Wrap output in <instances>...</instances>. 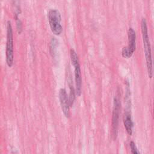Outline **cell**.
Returning a JSON list of instances; mask_svg holds the SVG:
<instances>
[{"label":"cell","mask_w":154,"mask_h":154,"mask_svg":"<svg viewBox=\"0 0 154 154\" xmlns=\"http://www.w3.org/2000/svg\"><path fill=\"white\" fill-rule=\"evenodd\" d=\"M141 28L143 37V42L144 51V55L146 61V66L148 72L149 78H152L153 76V67H152V51L148 34V29L147 26V22L146 19L143 18L141 22Z\"/></svg>","instance_id":"6da1fadb"},{"label":"cell","mask_w":154,"mask_h":154,"mask_svg":"<svg viewBox=\"0 0 154 154\" xmlns=\"http://www.w3.org/2000/svg\"><path fill=\"white\" fill-rule=\"evenodd\" d=\"M70 60L72 65L75 69V93L78 96H80L81 94L82 87V78H81V70L80 68L78 57L76 52L73 49H70Z\"/></svg>","instance_id":"7a4b0ae2"},{"label":"cell","mask_w":154,"mask_h":154,"mask_svg":"<svg viewBox=\"0 0 154 154\" xmlns=\"http://www.w3.org/2000/svg\"><path fill=\"white\" fill-rule=\"evenodd\" d=\"M14 49H13V28L10 21L7 24V43H6V62L9 67L13 64Z\"/></svg>","instance_id":"3957f363"},{"label":"cell","mask_w":154,"mask_h":154,"mask_svg":"<svg viewBox=\"0 0 154 154\" xmlns=\"http://www.w3.org/2000/svg\"><path fill=\"white\" fill-rule=\"evenodd\" d=\"M48 17L51 31L55 35H59L63 31L60 13L57 9H51L48 13Z\"/></svg>","instance_id":"277c9868"},{"label":"cell","mask_w":154,"mask_h":154,"mask_svg":"<svg viewBox=\"0 0 154 154\" xmlns=\"http://www.w3.org/2000/svg\"><path fill=\"white\" fill-rule=\"evenodd\" d=\"M121 108V102L119 95H116L114 99V106L112 116V135L115 140L117 135L119 120Z\"/></svg>","instance_id":"5b68a950"},{"label":"cell","mask_w":154,"mask_h":154,"mask_svg":"<svg viewBox=\"0 0 154 154\" xmlns=\"http://www.w3.org/2000/svg\"><path fill=\"white\" fill-rule=\"evenodd\" d=\"M128 45L122 51V55L125 58H131L136 49V34L132 28H129L128 32Z\"/></svg>","instance_id":"8992f818"},{"label":"cell","mask_w":154,"mask_h":154,"mask_svg":"<svg viewBox=\"0 0 154 154\" xmlns=\"http://www.w3.org/2000/svg\"><path fill=\"white\" fill-rule=\"evenodd\" d=\"M59 99L62 111L66 117L69 118L70 116V104L69 97L65 89L61 88L59 91Z\"/></svg>","instance_id":"52a82bcc"},{"label":"cell","mask_w":154,"mask_h":154,"mask_svg":"<svg viewBox=\"0 0 154 154\" xmlns=\"http://www.w3.org/2000/svg\"><path fill=\"white\" fill-rule=\"evenodd\" d=\"M123 123L125 129L127 133L131 135L132 134V128H133V122L132 120L131 112L128 110H126L123 117Z\"/></svg>","instance_id":"ba28073f"},{"label":"cell","mask_w":154,"mask_h":154,"mask_svg":"<svg viewBox=\"0 0 154 154\" xmlns=\"http://www.w3.org/2000/svg\"><path fill=\"white\" fill-rule=\"evenodd\" d=\"M69 87H70V94H69V104L70 106H72L75 99V91L74 90V88L73 87L72 84L71 82H69Z\"/></svg>","instance_id":"9c48e42d"},{"label":"cell","mask_w":154,"mask_h":154,"mask_svg":"<svg viewBox=\"0 0 154 154\" xmlns=\"http://www.w3.org/2000/svg\"><path fill=\"white\" fill-rule=\"evenodd\" d=\"M129 146H130V148H131V151L132 153L134 154H139L140 153V152L138 151L135 143L134 141H131L129 143Z\"/></svg>","instance_id":"30bf717a"},{"label":"cell","mask_w":154,"mask_h":154,"mask_svg":"<svg viewBox=\"0 0 154 154\" xmlns=\"http://www.w3.org/2000/svg\"><path fill=\"white\" fill-rule=\"evenodd\" d=\"M16 24H17V28L18 30L19 33L21 32L22 31V23L20 22V20L18 19V17L17 16H16Z\"/></svg>","instance_id":"8fae6325"}]
</instances>
